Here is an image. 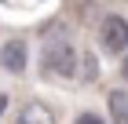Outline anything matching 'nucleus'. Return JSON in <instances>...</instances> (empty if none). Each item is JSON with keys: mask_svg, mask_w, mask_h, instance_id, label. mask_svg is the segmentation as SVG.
Returning a JSON list of instances; mask_svg holds the SVG:
<instances>
[{"mask_svg": "<svg viewBox=\"0 0 128 124\" xmlns=\"http://www.w3.org/2000/svg\"><path fill=\"white\" fill-rule=\"evenodd\" d=\"M73 124H106V121H99L95 113H80V117H77V121H73Z\"/></svg>", "mask_w": 128, "mask_h": 124, "instance_id": "0eeeda50", "label": "nucleus"}, {"mask_svg": "<svg viewBox=\"0 0 128 124\" xmlns=\"http://www.w3.org/2000/svg\"><path fill=\"white\" fill-rule=\"evenodd\" d=\"M15 124H55V110H51L48 102L33 99V102H26L18 110V121H15Z\"/></svg>", "mask_w": 128, "mask_h": 124, "instance_id": "20e7f679", "label": "nucleus"}, {"mask_svg": "<svg viewBox=\"0 0 128 124\" xmlns=\"http://www.w3.org/2000/svg\"><path fill=\"white\" fill-rule=\"evenodd\" d=\"M121 77L128 80V51H124V58H121Z\"/></svg>", "mask_w": 128, "mask_h": 124, "instance_id": "6e6552de", "label": "nucleus"}, {"mask_svg": "<svg viewBox=\"0 0 128 124\" xmlns=\"http://www.w3.org/2000/svg\"><path fill=\"white\" fill-rule=\"evenodd\" d=\"M26 62H30V51L22 40H4V48H0V66L8 69V73H26Z\"/></svg>", "mask_w": 128, "mask_h": 124, "instance_id": "7ed1b4c3", "label": "nucleus"}, {"mask_svg": "<svg viewBox=\"0 0 128 124\" xmlns=\"http://www.w3.org/2000/svg\"><path fill=\"white\" fill-rule=\"evenodd\" d=\"M106 106H110V117L117 124H128V91H117V88H114L106 95Z\"/></svg>", "mask_w": 128, "mask_h": 124, "instance_id": "39448f33", "label": "nucleus"}, {"mask_svg": "<svg viewBox=\"0 0 128 124\" xmlns=\"http://www.w3.org/2000/svg\"><path fill=\"white\" fill-rule=\"evenodd\" d=\"M77 69H80V55L73 51L66 29L51 26V33L44 37V73H51V77H73Z\"/></svg>", "mask_w": 128, "mask_h": 124, "instance_id": "f257e3e1", "label": "nucleus"}, {"mask_svg": "<svg viewBox=\"0 0 128 124\" xmlns=\"http://www.w3.org/2000/svg\"><path fill=\"white\" fill-rule=\"evenodd\" d=\"M4 110H8V95H0V113H4Z\"/></svg>", "mask_w": 128, "mask_h": 124, "instance_id": "1a4fd4ad", "label": "nucleus"}, {"mask_svg": "<svg viewBox=\"0 0 128 124\" xmlns=\"http://www.w3.org/2000/svg\"><path fill=\"white\" fill-rule=\"evenodd\" d=\"M99 40H102V48H106L110 55H124L128 51V18L106 15L102 26H99Z\"/></svg>", "mask_w": 128, "mask_h": 124, "instance_id": "f03ea898", "label": "nucleus"}, {"mask_svg": "<svg viewBox=\"0 0 128 124\" xmlns=\"http://www.w3.org/2000/svg\"><path fill=\"white\" fill-rule=\"evenodd\" d=\"M84 80H95L99 77V66H95V55H80V69H77Z\"/></svg>", "mask_w": 128, "mask_h": 124, "instance_id": "423d86ee", "label": "nucleus"}]
</instances>
